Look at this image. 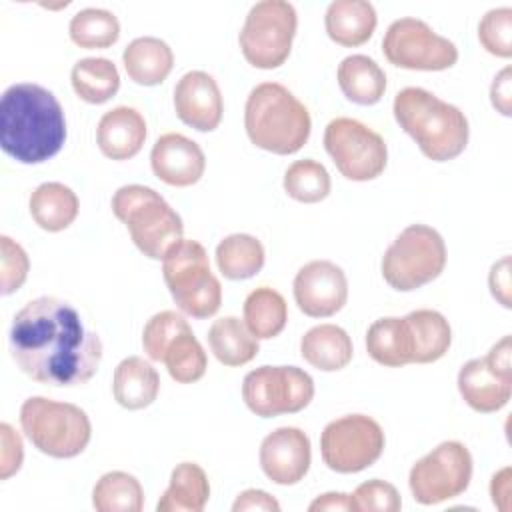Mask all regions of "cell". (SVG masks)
Listing matches in <instances>:
<instances>
[{
  "label": "cell",
  "instance_id": "4316f807",
  "mask_svg": "<svg viewBox=\"0 0 512 512\" xmlns=\"http://www.w3.org/2000/svg\"><path fill=\"white\" fill-rule=\"evenodd\" d=\"M210 482L196 462H180L170 474V484L160 496L158 512H200L208 504Z\"/></svg>",
  "mask_w": 512,
  "mask_h": 512
},
{
  "label": "cell",
  "instance_id": "c3c4849f",
  "mask_svg": "<svg viewBox=\"0 0 512 512\" xmlns=\"http://www.w3.org/2000/svg\"><path fill=\"white\" fill-rule=\"evenodd\" d=\"M310 512H322V510H338V512H346V510H354L352 498L350 494L344 492H326L320 494L316 500L310 502L308 506Z\"/></svg>",
  "mask_w": 512,
  "mask_h": 512
},
{
  "label": "cell",
  "instance_id": "60d3db41",
  "mask_svg": "<svg viewBox=\"0 0 512 512\" xmlns=\"http://www.w3.org/2000/svg\"><path fill=\"white\" fill-rule=\"evenodd\" d=\"M0 272H2V294L8 296L16 292L28 276L30 270V260L26 250L14 242L10 236L2 234L0 236Z\"/></svg>",
  "mask_w": 512,
  "mask_h": 512
},
{
  "label": "cell",
  "instance_id": "e0dca14e",
  "mask_svg": "<svg viewBox=\"0 0 512 512\" xmlns=\"http://www.w3.org/2000/svg\"><path fill=\"white\" fill-rule=\"evenodd\" d=\"M176 116L198 132L218 128L224 112L222 92L214 76L204 70L186 72L174 86Z\"/></svg>",
  "mask_w": 512,
  "mask_h": 512
},
{
  "label": "cell",
  "instance_id": "836d02e7",
  "mask_svg": "<svg viewBox=\"0 0 512 512\" xmlns=\"http://www.w3.org/2000/svg\"><path fill=\"white\" fill-rule=\"evenodd\" d=\"M92 506L98 512H140L144 490L136 476L112 470L100 476L92 490Z\"/></svg>",
  "mask_w": 512,
  "mask_h": 512
},
{
  "label": "cell",
  "instance_id": "ab89813d",
  "mask_svg": "<svg viewBox=\"0 0 512 512\" xmlns=\"http://www.w3.org/2000/svg\"><path fill=\"white\" fill-rule=\"evenodd\" d=\"M350 498L356 512H398L402 506L396 486L380 478L362 482Z\"/></svg>",
  "mask_w": 512,
  "mask_h": 512
},
{
  "label": "cell",
  "instance_id": "9c48e42d",
  "mask_svg": "<svg viewBox=\"0 0 512 512\" xmlns=\"http://www.w3.org/2000/svg\"><path fill=\"white\" fill-rule=\"evenodd\" d=\"M298 28L296 8L286 0L256 2L242 24L238 44L248 64L260 70L282 66L292 50Z\"/></svg>",
  "mask_w": 512,
  "mask_h": 512
},
{
  "label": "cell",
  "instance_id": "ac0fdd59",
  "mask_svg": "<svg viewBox=\"0 0 512 512\" xmlns=\"http://www.w3.org/2000/svg\"><path fill=\"white\" fill-rule=\"evenodd\" d=\"M150 166L156 178L168 186H192L206 170V156L202 148L184 134H162L150 152Z\"/></svg>",
  "mask_w": 512,
  "mask_h": 512
},
{
  "label": "cell",
  "instance_id": "8d00e7d4",
  "mask_svg": "<svg viewBox=\"0 0 512 512\" xmlns=\"http://www.w3.org/2000/svg\"><path fill=\"white\" fill-rule=\"evenodd\" d=\"M284 190L286 194L304 204H316L322 202L332 188L330 174L324 164L312 158L296 160L292 162L284 172Z\"/></svg>",
  "mask_w": 512,
  "mask_h": 512
},
{
  "label": "cell",
  "instance_id": "f6af8a7d",
  "mask_svg": "<svg viewBox=\"0 0 512 512\" xmlns=\"http://www.w3.org/2000/svg\"><path fill=\"white\" fill-rule=\"evenodd\" d=\"M234 512H252V510H264V512H278L280 504L274 496H270L264 490L248 488L240 492L232 504Z\"/></svg>",
  "mask_w": 512,
  "mask_h": 512
},
{
  "label": "cell",
  "instance_id": "b9f144b4",
  "mask_svg": "<svg viewBox=\"0 0 512 512\" xmlns=\"http://www.w3.org/2000/svg\"><path fill=\"white\" fill-rule=\"evenodd\" d=\"M0 480L14 476L24 462V444L20 434L8 424H0Z\"/></svg>",
  "mask_w": 512,
  "mask_h": 512
},
{
  "label": "cell",
  "instance_id": "4dcf8cb0",
  "mask_svg": "<svg viewBox=\"0 0 512 512\" xmlns=\"http://www.w3.org/2000/svg\"><path fill=\"white\" fill-rule=\"evenodd\" d=\"M266 260L262 242L252 234H230L216 246V266L228 280H248L256 276Z\"/></svg>",
  "mask_w": 512,
  "mask_h": 512
},
{
  "label": "cell",
  "instance_id": "52a82bcc",
  "mask_svg": "<svg viewBox=\"0 0 512 512\" xmlns=\"http://www.w3.org/2000/svg\"><path fill=\"white\" fill-rule=\"evenodd\" d=\"M162 276L176 306L192 318H208L220 310L222 286L210 270L204 246L180 238L162 258Z\"/></svg>",
  "mask_w": 512,
  "mask_h": 512
},
{
  "label": "cell",
  "instance_id": "83f0119b",
  "mask_svg": "<svg viewBox=\"0 0 512 512\" xmlns=\"http://www.w3.org/2000/svg\"><path fill=\"white\" fill-rule=\"evenodd\" d=\"M30 216L46 232L66 230L78 216L76 192L62 182H44L30 194Z\"/></svg>",
  "mask_w": 512,
  "mask_h": 512
},
{
  "label": "cell",
  "instance_id": "e575fe53",
  "mask_svg": "<svg viewBox=\"0 0 512 512\" xmlns=\"http://www.w3.org/2000/svg\"><path fill=\"white\" fill-rule=\"evenodd\" d=\"M68 34L80 48H110L120 38V22L106 8H82L70 18Z\"/></svg>",
  "mask_w": 512,
  "mask_h": 512
},
{
  "label": "cell",
  "instance_id": "bcb514c9",
  "mask_svg": "<svg viewBox=\"0 0 512 512\" xmlns=\"http://www.w3.org/2000/svg\"><path fill=\"white\" fill-rule=\"evenodd\" d=\"M510 354H512V340L510 336H502L492 348L490 352L484 356L488 368L492 372H496L502 378L512 380V362H510Z\"/></svg>",
  "mask_w": 512,
  "mask_h": 512
},
{
  "label": "cell",
  "instance_id": "3957f363",
  "mask_svg": "<svg viewBox=\"0 0 512 512\" xmlns=\"http://www.w3.org/2000/svg\"><path fill=\"white\" fill-rule=\"evenodd\" d=\"M392 112L398 126L434 162L460 156L468 144L470 126L466 114L420 86L402 88L394 96Z\"/></svg>",
  "mask_w": 512,
  "mask_h": 512
},
{
  "label": "cell",
  "instance_id": "d6986e66",
  "mask_svg": "<svg viewBox=\"0 0 512 512\" xmlns=\"http://www.w3.org/2000/svg\"><path fill=\"white\" fill-rule=\"evenodd\" d=\"M146 140V120L130 106H116L102 114L96 128V144L110 160L136 156Z\"/></svg>",
  "mask_w": 512,
  "mask_h": 512
},
{
  "label": "cell",
  "instance_id": "603a6c76",
  "mask_svg": "<svg viewBox=\"0 0 512 512\" xmlns=\"http://www.w3.org/2000/svg\"><path fill=\"white\" fill-rule=\"evenodd\" d=\"M368 356L388 368H400L414 360V340L406 318L384 316L374 320L366 332Z\"/></svg>",
  "mask_w": 512,
  "mask_h": 512
},
{
  "label": "cell",
  "instance_id": "5bb4252c",
  "mask_svg": "<svg viewBox=\"0 0 512 512\" xmlns=\"http://www.w3.org/2000/svg\"><path fill=\"white\" fill-rule=\"evenodd\" d=\"M382 52L390 64L406 70L440 72L458 62L456 44L412 16L398 18L388 26L382 38Z\"/></svg>",
  "mask_w": 512,
  "mask_h": 512
},
{
  "label": "cell",
  "instance_id": "6da1fadb",
  "mask_svg": "<svg viewBox=\"0 0 512 512\" xmlns=\"http://www.w3.org/2000/svg\"><path fill=\"white\" fill-rule=\"evenodd\" d=\"M8 346L16 366L46 386L86 384L102 360L100 336L56 296L34 298L16 312Z\"/></svg>",
  "mask_w": 512,
  "mask_h": 512
},
{
  "label": "cell",
  "instance_id": "7bdbcfd3",
  "mask_svg": "<svg viewBox=\"0 0 512 512\" xmlns=\"http://www.w3.org/2000/svg\"><path fill=\"white\" fill-rule=\"evenodd\" d=\"M488 286L492 296L504 306L510 308V256L500 258L492 264L488 274Z\"/></svg>",
  "mask_w": 512,
  "mask_h": 512
},
{
  "label": "cell",
  "instance_id": "cb8c5ba5",
  "mask_svg": "<svg viewBox=\"0 0 512 512\" xmlns=\"http://www.w3.org/2000/svg\"><path fill=\"white\" fill-rule=\"evenodd\" d=\"M158 392L160 376L148 360L140 356H128L116 366L112 378V394L122 408L142 410L156 400Z\"/></svg>",
  "mask_w": 512,
  "mask_h": 512
},
{
  "label": "cell",
  "instance_id": "30bf717a",
  "mask_svg": "<svg viewBox=\"0 0 512 512\" xmlns=\"http://www.w3.org/2000/svg\"><path fill=\"white\" fill-rule=\"evenodd\" d=\"M382 426L366 414H346L328 422L320 434L324 464L340 474H356L372 466L384 452Z\"/></svg>",
  "mask_w": 512,
  "mask_h": 512
},
{
  "label": "cell",
  "instance_id": "ffe728a7",
  "mask_svg": "<svg viewBox=\"0 0 512 512\" xmlns=\"http://www.w3.org/2000/svg\"><path fill=\"white\" fill-rule=\"evenodd\" d=\"M458 392L472 410L490 414L508 404L512 396V380L492 372L484 356L472 358L458 372Z\"/></svg>",
  "mask_w": 512,
  "mask_h": 512
},
{
  "label": "cell",
  "instance_id": "7a4b0ae2",
  "mask_svg": "<svg viewBox=\"0 0 512 512\" xmlns=\"http://www.w3.org/2000/svg\"><path fill=\"white\" fill-rule=\"evenodd\" d=\"M66 142V118L56 96L34 82H18L0 100V146L22 164L56 156Z\"/></svg>",
  "mask_w": 512,
  "mask_h": 512
},
{
  "label": "cell",
  "instance_id": "7c38bea8",
  "mask_svg": "<svg viewBox=\"0 0 512 512\" xmlns=\"http://www.w3.org/2000/svg\"><path fill=\"white\" fill-rule=\"evenodd\" d=\"M314 398L312 376L298 366H260L244 376L242 400L260 418L296 414Z\"/></svg>",
  "mask_w": 512,
  "mask_h": 512
},
{
  "label": "cell",
  "instance_id": "8fae6325",
  "mask_svg": "<svg viewBox=\"0 0 512 512\" xmlns=\"http://www.w3.org/2000/svg\"><path fill=\"white\" fill-rule=\"evenodd\" d=\"M324 148L338 172L354 182L378 178L388 164L384 138L354 118H334L324 130Z\"/></svg>",
  "mask_w": 512,
  "mask_h": 512
},
{
  "label": "cell",
  "instance_id": "7402d4cb",
  "mask_svg": "<svg viewBox=\"0 0 512 512\" xmlns=\"http://www.w3.org/2000/svg\"><path fill=\"white\" fill-rule=\"evenodd\" d=\"M122 64L132 82L140 86H156L172 72L174 52L156 36H140L124 48Z\"/></svg>",
  "mask_w": 512,
  "mask_h": 512
},
{
  "label": "cell",
  "instance_id": "4fadbf2b",
  "mask_svg": "<svg viewBox=\"0 0 512 512\" xmlns=\"http://www.w3.org/2000/svg\"><path fill=\"white\" fill-rule=\"evenodd\" d=\"M472 480V454L458 440L440 442L414 462L408 486L418 504L432 506L460 496Z\"/></svg>",
  "mask_w": 512,
  "mask_h": 512
},
{
  "label": "cell",
  "instance_id": "d6a6232c",
  "mask_svg": "<svg viewBox=\"0 0 512 512\" xmlns=\"http://www.w3.org/2000/svg\"><path fill=\"white\" fill-rule=\"evenodd\" d=\"M70 82L76 96L88 104L108 102L120 88V74L108 58H82L72 66Z\"/></svg>",
  "mask_w": 512,
  "mask_h": 512
},
{
  "label": "cell",
  "instance_id": "8992f818",
  "mask_svg": "<svg viewBox=\"0 0 512 512\" xmlns=\"http://www.w3.org/2000/svg\"><path fill=\"white\" fill-rule=\"evenodd\" d=\"M20 426L26 438L52 458H74L92 438L90 418L80 406L46 396H30L22 402Z\"/></svg>",
  "mask_w": 512,
  "mask_h": 512
},
{
  "label": "cell",
  "instance_id": "f546056e",
  "mask_svg": "<svg viewBox=\"0 0 512 512\" xmlns=\"http://www.w3.org/2000/svg\"><path fill=\"white\" fill-rule=\"evenodd\" d=\"M404 318L408 320L414 340L412 364H430L448 352L452 344V328L438 310L420 308L412 310Z\"/></svg>",
  "mask_w": 512,
  "mask_h": 512
},
{
  "label": "cell",
  "instance_id": "ba28073f",
  "mask_svg": "<svg viewBox=\"0 0 512 512\" xmlns=\"http://www.w3.org/2000/svg\"><path fill=\"white\" fill-rule=\"evenodd\" d=\"M446 258V244L438 230L410 224L386 248L380 270L390 288L410 292L436 280L444 272Z\"/></svg>",
  "mask_w": 512,
  "mask_h": 512
},
{
  "label": "cell",
  "instance_id": "f35d334b",
  "mask_svg": "<svg viewBox=\"0 0 512 512\" xmlns=\"http://www.w3.org/2000/svg\"><path fill=\"white\" fill-rule=\"evenodd\" d=\"M478 40L486 52L498 58L512 56V8H492L478 24Z\"/></svg>",
  "mask_w": 512,
  "mask_h": 512
},
{
  "label": "cell",
  "instance_id": "484cf974",
  "mask_svg": "<svg viewBox=\"0 0 512 512\" xmlns=\"http://www.w3.org/2000/svg\"><path fill=\"white\" fill-rule=\"evenodd\" d=\"M338 86L342 94L360 106H372L386 92V74L378 62L366 54H350L338 64Z\"/></svg>",
  "mask_w": 512,
  "mask_h": 512
},
{
  "label": "cell",
  "instance_id": "2e32d148",
  "mask_svg": "<svg viewBox=\"0 0 512 512\" xmlns=\"http://www.w3.org/2000/svg\"><path fill=\"white\" fill-rule=\"evenodd\" d=\"M262 472L280 486L298 484L312 462L310 438L296 426H280L260 444Z\"/></svg>",
  "mask_w": 512,
  "mask_h": 512
},
{
  "label": "cell",
  "instance_id": "9a60e30c",
  "mask_svg": "<svg viewBox=\"0 0 512 512\" xmlns=\"http://www.w3.org/2000/svg\"><path fill=\"white\" fill-rule=\"evenodd\" d=\"M294 300L310 318H328L340 312L348 300L344 270L330 260H312L294 276Z\"/></svg>",
  "mask_w": 512,
  "mask_h": 512
},
{
  "label": "cell",
  "instance_id": "7dc6e473",
  "mask_svg": "<svg viewBox=\"0 0 512 512\" xmlns=\"http://www.w3.org/2000/svg\"><path fill=\"white\" fill-rule=\"evenodd\" d=\"M490 496L498 510L508 512L510 510V468H502L492 476L490 482Z\"/></svg>",
  "mask_w": 512,
  "mask_h": 512
},
{
  "label": "cell",
  "instance_id": "44dd1931",
  "mask_svg": "<svg viewBox=\"0 0 512 512\" xmlns=\"http://www.w3.org/2000/svg\"><path fill=\"white\" fill-rule=\"evenodd\" d=\"M378 16L366 0H334L324 14V28L332 42L356 48L368 42L376 30Z\"/></svg>",
  "mask_w": 512,
  "mask_h": 512
},
{
  "label": "cell",
  "instance_id": "d4e9b609",
  "mask_svg": "<svg viewBox=\"0 0 512 512\" xmlns=\"http://www.w3.org/2000/svg\"><path fill=\"white\" fill-rule=\"evenodd\" d=\"M300 354L310 366L322 372H336L352 360V338L336 324H318L302 336Z\"/></svg>",
  "mask_w": 512,
  "mask_h": 512
},
{
  "label": "cell",
  "instance_id": "1f68e13d",
  "mask_svg": "<svg viewBox=\"0 0 512 512\" xmlns=\"http://www.w3.org/2000/svg\"><path fill=\"white\" fill-rule=\"evenodd\" d=\"M288 320V304L284 296L270 288L258 286L244 300V324L258 340L278 336Z\"/></svg>",
  "mask_w": 512,
  "mask_h": 512
},
{
  "label": "cell",
  "instance_id": "5b68a950",
  "mask_svg": "<svg viewBox=\"0 0 512 512\" xmlns=\"http://www.w3.org/2000/svg\"><path fill=\"white\" fill-rule=\"evenodd\" d=\"M112 212L126 224L136 248L152 260H162L184 234L180 214L150 186H120L112 196Z\"/></svg>",
  "mask_w": 512,
  "mask_h": 512
},
{
  "label": "cell",
  "instance_id": "74e56055",
  "mask_svg": "<svg viewBox=\"0 0 512 512\" xmlns=\"http://www.w3.org/2000/svg\"><path fill=\"white\" fill-rule=\"evenodd\" d=\"M184 330H190V324L182 314L174 310L154 314L142 330V348L146 356L154 362H162L168 344Z\"/></svg>",
  "mask_w": 512,
  "mask_h": 512
},
{
  "label": "cell",
  "instance_id": "d590c367",
  "mask_svg": "<svg viewBox=\"0 0 512 512\" xmlns=\"http://www.w3.org/2000/svg\"><path fill=\"white\" fill-rule=\"evenodd\" d=\"M172 380L180 384H192L206 374L208 356L194 336L192 328L180 332L166 348L162 358Z\"/></svg>",
  "mask_w": 512,
  "mask_h": 512
},
{
  "label": "cell",
  "instance_id": "f1b7e54d",
  "mask_svg": "<svg viewBox=\"0 0 512 512\" xmlns=\"http://www.w3.org/2000/svg\"><path fill=\"white\" fill-rule=\"evenodd\" d=\"M208 346L224 366H244L256 358L258 338L236 316H222L208 330Z\"/></svg>",
  "mask_w": 512,
  "mask_h": 512
},
{
  "label": "cell",
  "instance_id": "277c9868",
  "mask_svg": "<svg viewBox=\"0 0 512 512\" xmlns=\"http://www.w3.org/2000/svg\"><path fill=\"white\" fill-rule=\"evenodd\" d=\"M244 128L254 146L288 156L308 142L312 120L308 108L286 86L262 82L246 98Z\"/></svg>",
  "mask_w": 512,
  "mask_h": 512
},
{
  "label": "cell",
  "instance_id": "ee69618b",
  "mask_svg": "<svg viewBox=\"0 0 512 512\" xmlns=\"http://www.w3.org/2000/svg\"><path fill=\"white\" fill-rule=\"evenodd\" d=\"M490 102L502 116L512 114V70H510V66L502 68L494 76L492 86H490Z\"/></svg>",
  "mask_w": 512,
  "mask_h": 512
}]
</instances>
